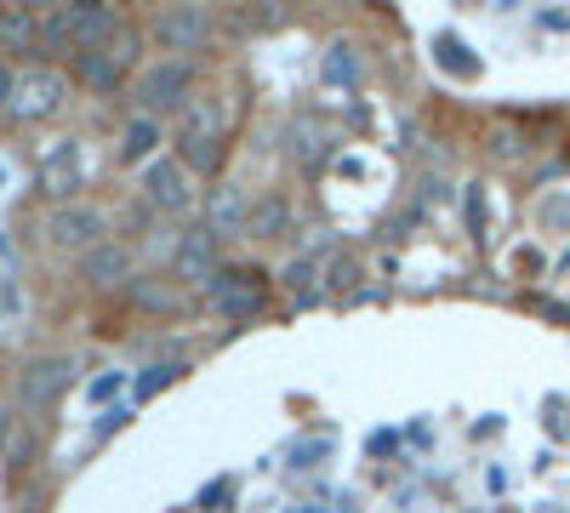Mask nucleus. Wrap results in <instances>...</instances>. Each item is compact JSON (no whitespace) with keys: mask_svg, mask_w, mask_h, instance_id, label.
Instances as JSON below:
<instances>
[{"mask_svg":"<svg viewBox=\"0 0 570 513\" xmlns=\"http://www.w3.org/2000/svg\"><path fill=\"white\" fill-rule=\"evenodd\" d=\"M188 103H195V63H183V58H160L131 80V109L142 120L183 115Z\"/></svg>","mask_w":570,"mask_h":513,"instance_id":"obj_1","label":"nucleus"},{"mask_svg":"<svg viewBox=\"0 0 570 513\" xmlns=\"http://www.w3.org/2000/svg\"><path fill=\"white\" fill-rule=\"evenodd\" d=\"M171 144H177V160L188 166V171H217L223 166V115H217V103L212 98H195L183 115H177V126H171Z\"/></svg>","mask_w":570,"mask_h":513,"instance_id":"obj_2","label":"nucleus"},{"mask_svg":"<svg viewBox=\"0 0 570 513\" xmlns=\"http://www.w3.org/2000/svg\"><path fill=\"white\" fill-rule=\"evenodd\" d=\"M149 40L160 46V58L195 63V52L212 40V12L206 7H160L155 23H149Z\"/></svg>","mask_w":570,"mask_h":513,"instance_id":"obj_3","label":"nucleus"},{"mask_svg":"<svg viewBox=\"0 0 570 513\" xmlns=\"http://www.w3.org/2000/svg\"><path fill=\"white\" fill-rule=\"evenodd\" d=\"M46 240H52L58 251H98L109 240V211L104 206H91V200H69L58 206L52 217H46Z\"/></svg>","mask_w":570,"mask_h":513,"instance_id":"obj_4","label":"nucleus"},{"mask_svg":"<svg viewBox=\"0 0 570 513\" xmlns=\"http://www.w3.org/2000/svg\"><path fill=\"white\" fill-rule=\"evenodd\" d=\"M137 46H142V40H137V29L126 23L115 40H104V46H91V52H80V58H75V75H80L91 91H115V86L137 69Z\"/></svg>","mask_w":570,"mask_h":513,"instance_id":"obj_5","label":"nucleus"},{"mask_svg":"<svg viewBox=\"0 0 570 513\" xmlns=\"http://www.w3.org/2000/svg\"><path fill=\"white\" fill-rule=\"evenodd\" d=\"M63 98H69V80H63L52 63L18 69V86H12V115H18V120H46V115H58Z\"/></svg>","mask_w":570,"mask_h":513,"instance_id":"obj_6","label":"nucleus"},{"mask_svg":"<svg viewBox=\"0 0 570 513\" xmlns=\"http://www.w3.org/2000/svg\"><path fill=\"white\" fill-rule=\"evenodd\" d=\"M188 171L177 155L171 160H149L142 166V200H149L155 211H166V217H183L188 206H195V189H188Z\"/></svg>","mask_w":570,"mask_h":513,"instance_id":"obj_7","label":"nucleus"},{"mask_svg":"<svg viewBox=\"0 0 570 513\" xmlns=\"http://www.w3.org/2000/svg\"><path fill=\"white\" fill-rule=\"evenodd\" d=\"M69 377H75V365L63 359V354H40V359H29L23 371H18V399H23V411H46L63 388H69Z\"/></svg>","mask_w":570,"mask_h":513,"instance_id":"obj_8","label":"nucleus"},{"mask_svg":"<svg viewBox=\"0 0 570 513\" xmlns=\"http://www.w3.org/2000/svg\"><path fill=\"white\" fill-rule=\"evenodd\" d=\"M257 279H263V274L217 268V274H212V286H206V297H212V308L228 314V319H252V314L263 308V286H257Z\"/></svg>","mask_w":570,"mask_h":513,"instance_id":"obj_9","label":"nucleus"},{"mask_svg":"<svg viewBox=\"0 0 570 513\" xmlns=\"http://www.w3.org/2000/svg\"><path fill=\"white\" fill-rule=\"evenodd\" d=\"M246 217H252V200H246V189L240 182H228V177H217L212 189H206V228L223 240V235H246Z\"/></svg>","mask_w":570,"mask_h":513,"instance_id":"obj_10","label":"nucleus"},{"mask_svg":"<svg viewBox=\"0 0 570 513\" xmlns=\"http://www.w3.org/2000/svg\"><path fill=\"white\" fill-rule=\"evenodd\" d=\"M171 274L183 279V286H212V274H217V235L212 228H195V235L177 240Z\"/></svg>","mask_w":570,"mask_h":513,"instance_id":"obj_11","label":"nucleus"},{"mask_svg":"<svg viewBox=\"0 0 570 513\" xmlns=\"http://www.w3.org/2000/svg\"><path fill=\"white\" fill-rule=\"evenodd\" d=\"M69 23H75V46L80 52H91V46H104L126 29V18L115 7H98V0H80V7H69Z\"/></svg>","mask_w":570,"mask_h":513,"instance_id":"obj_12","label":"nucleus"},{"mask_svg":"<svg viewBox=\"0 0 570 513\" xmlns=\"http://www.w3.org/2000/svg\"><path fill=\"white\" fill-rule=\"evenodd\" d=\"M35 52H40L46 63H52V58H80L69 7H40V46H35Z\"/></svg>","mask_w":570,"mask_h":513,"instance_id":"obj_13","label":"nucleus"},{"mask_svg":"<svg viewBox=\"0 0 570 513\" xmlns=\"http://www.w3.org/2000/svg\"><path fill=\"white\" fill-rule=\"evenodd\" d=\"M80 274L91 279V286H120V279L131 274V246L104 240L98 251H86V257H80Z\"/></svg>","mask_w":570,"mask_h":513,"instance_id":"obj_14","label":"nucleus"},{"mask_svg":"<svg viewBox=\"0 0 570 513\" xmlns=\"http://www.w3.org/2000/svg\"><path fill=\"white\" fill-rule=\"evenodd\" d=\"M40 189L52 195V200H69V195L80 189V149H75V144H63L58 155H46V166H40Z\"/></svg>","mask_w":570,"mask_h":513,"instance_id":"obj_15","label":"nucleus"},{"mask_svg":"<svg viewBox=\"0 0 570 513\" xmlns=\"http://www.w3.org/2000/svg\"><path fill=\"white\" fill-rule=\"evenodd\" d=\"M0 46H7V52H35L40 46V7L35 12L0 7Z\"/></svg>","mask_w":570,"mask_h":513,"instance_id":"obj_16","label":"nucleus"},{"mask_svg":"<svg viewBox=\"0 0 570 513\" xmlns=\"http://www.w3.org/2000/svg\"><path fill=\"white\" fill-rule=\"evenodd\" d=\"M285 228H292V206H285L279 195H263V200H252L246 235H257V240H279Z\"/></svg>","mask_w":570,"mask_h":513,"instance_id":"obj_17","label":"nucleus"},{"mask_svg":"<svg viewBox=\"0 0 570 513\" xmlns=\"http://www.w3.org/2000/svg\"><path fill=\"white\" fill-rule=\"evenodd\" d=\"M155 144H160V120L131 115V126H126V137H120V160H126V166H149Z\"/></svg>","mask_w":570,"mask_h":513,"instance_id":"obj_18","label":"nucleus"},{"mask_svg":"<svg viewBox=\"0 0 570 513\" xmlns=\"http://www.w3.org/2000/svg\"><path fill=\"white\" fill-rule=\"evenodd\" d=\"M537 223H542V235H570V189H553L537 200Z\"/></svg>","mask_w":570,"mask_h":513,"instance_id":"obj_19","label":"nucleus"},{"mask_svg":"<svg viewBox=\"0 0 570 513\" xmlns=\"http://www.w3.org/2000/svg\"><path fill=\"white\" fill-rule=\"evenodd\" d=\"M279 279H285V292H292V297H303V303L314 297V263H308V257L285 263V274H279Z\"/></svg>","mask_w":570,"mask_h":513,"instance_id":"obj_20","label":"nucleus"},{"mask_svg":"<svg viewBox=\"0 0 570 513\" xmlns=\"http://www.w3.org/2000/svg\"><path fill=\"white\" fill-rule=\"evenodd\" d=\"M292 155H297L303 166H320V160H325V144H320V131H314V120H303V137L292 131Z\"/></svg>","mask_w":570,"mask_h":513,"instance_id":"obj_21","label":"nucleus"},{"mask_svg":"<svg viewBox=\"0 0 570 513\" xmlns=\"http://www.w3.org/2000/svg\"><path fill=\"white\" fill-rule=\"evenodd\" d=\"M131 297H137L142 308H166V314H177V292H166V286H160V292H155V286H131Z\"/></svg>","mask_w":570,"mask_h":513,"instance_id":"obj_22","label":"nucleus"},{"mask_svg":"<svg viewBox=\"0 0 570 513\" xmlns=\"http://www.w3.org/2000/svg\"><path fill=\"white\" fill-rule=\"evenodd\" d=\"M354 274H360V268H354V257H337V263H331V286H337V292H343V286H354Z\"/></svg>","mask_w":570,"mask_h":513,"instance_id":"obj_23","label":"nucleus"},{"mask_svg":"<svg viewBox=\"0 0 570 513\" xmlns=\"http://www.w3.org/2000/svg\"><path fill=\"white\" fill-rule=\"evenodd\" d=\"M12 86H18V69H0V109H12Z\"/></svg>","mask_w":570,"mask_h":513,"instance_id":"obj_24","label":"nucleus"},{"mask_svg":"<svg viewBox=\"0 0 570 513\" xmlns=\"http://www.w3.org/2000/svg\"><path fill=\"white\" fill-rule=\"evenodd\" d=\"M7 440H12V416H7V411H0V445H7Z\"/></svg>","mask_w":570,"mask_h":513,"instance_id":"obj_25","label":"nucleus"}]
</instances>
